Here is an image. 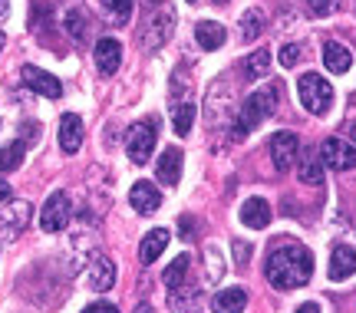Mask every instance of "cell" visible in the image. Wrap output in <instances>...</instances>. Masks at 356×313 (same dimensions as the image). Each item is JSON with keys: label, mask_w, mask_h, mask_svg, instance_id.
Returning <instances> with one entry per match:
<instances>
[{"label": "cell", "mask_w": 356, "mask_h": 313, "mask_svg": "<svg viewBox=\"0 0 356 313\" xmlns=\"http://www.w3.org/2000/svg\"><path fill=\"white\" fill-rule=\"evenodd\" d=\"M264 274L270 280L274 290H297L304 287L307 280L314 277V254L297 244V241H284L267 254Z\"/></svg>", "instance_id": "cell-1"}, {"label": "cell", "mask_w": 356, "mask_h": 313, "mask_svg": "<svg viewBox=\"0 0 356 313\" xmlns=\"http://www.w3.org/2000/svg\"><path fill=\"white\" fill-rule=\"evenodd\" d=\"M274 113H277V89L261 86L257 93H251V96L244 99V106L238 109V119H234V125H231V136L244 138L248 132H254L261 122H267Z\"/></svg>", "instance_id": "cell-2"}, {"label": "cell", "mask_w": 356, "mask_h": 313, "mask_svg": "<svg viewBox=\"0 0 356 313\" xmlns=\"http://www.w3.org/2000/svg\"><path fill=\"white\" fill-rule=\"evenodd\" d=\"M172 30H175V10H172L168 3H159V7H152L149 20L142 24L139 47L142 50H159V47H165L168 40H172Z\"/></svg>", "instance_id": "cell-3"}, {"label": "cell", "mask_w": 356, "mask_h": 313, "mask_svg": "<svg viewBox=\"0 0 356 313\" xmlns=\"http://www.w3.org/2000/svg\"><path fill=\"white\" fill-rule=\"evenodd\" d=\"M297 96H300L307 113L323 115L333 106V83H327V76L320 73H304L297 79Z\"/></svg>", "instance_id": "cell-4"}, {"label": "cell", "mask_w": 356, "mask_h": 313, "mask_svg": "<svg viewBox=\"0 0 356 313\" xmlns=\"http://www.w3.org/2000/svg\"><path fill=\"white\" fill-rule=\"evenodd\" d=\"M159 142V129H155V119H139L126 129V152L136 165H145L152 159V149Z\"/></svg>", "instance_id": "cell-5"}, {"label": "cell", "mask_w": 356, "mask_h": 313, "mask_svg": "<svg viewBox=\"0 0 356 313\" xmlns=\"http://www.w3.org/2000/svg\"><path fill=\"white\" fill-rule=\"evenodd\" d=\"M70 214H73L70 195L66 191H53L50 198H47V204H43V211H40V227L47 234H56V231H63L70 225Z\"/></svg>", "instance_id": "cell-6"}, {"label": "cell", "mask_w": 356, "mask_h": 313, "mask_svg": "<svg viewBox=\"0 0 356 313\" xmlns=\"http://www.w3.org/2000/svg\"><path fill=\"white\" fill-rule=\"evenodd\" d=\"M320 162L333 168V172H350L356 168V142H346V138H327L320 145Z\"/></svg>", "instance_id": "cell-7"}, {"label": "cell", "mask_w": 356, "mask_h": 313, "mask_svg": "<svg viewBox=\"0 0 356 313\" xmlns=\"http://www.w3.org/2000/svg\"><path fill=\"white\" fill-rule=\"evenodd\" d=\"M297 155H300V138L293 136V132H274V138H270V162H274V168L277 172H287V168H293L297 165Z\"/></svg>", "instance_id": "cell-8"}, {"label": "cell", "mask_w": 356, "mask_h": 313, "mask_svg": "<svg viewBox=\"0 0 356 313\" xmlns=\"http://www.w3.org/2000/svg\"><path fill=\"white\" fill-rule=\"evenodd\" d=\"M30 201H10L3 211H0V238L3 241H13L20 238V231L30 225Z\"/></svg>", "instance_id": "cell-9"}, {"label": "cell", "mask_w": 356, "mask_h": 313, "mask_svg": "<svg viewBox=\"0 0 356 313\" xmlns=\"http://www.w3.org/2000/svg\"><path fill=\"white\" fill-rule=\"evenodd\" d=\"M20 79H24L26 89H33L37 96H47V99H60L63 96V86H60V79L50 73H43L40 66H30L26 63L24 70H20Z\"/></svg>", "instance_id": "cell-10"}, {"label": "cell", "mask_w": 356, "mask_h": 313, "mask_svg": "<svg viewBox=\"0 0 356 313\" xmlns=\"http://www.w3.org/2000/svg\"><path fill=\"white\" fill-rule=\"evenodd\" d=\"M129 204L139 214H152L162 208V191H159L152 182H136L132 191H129Z\"/></svg>", "instance_id": "cell-11"}, {"label": "cell", "mask_w": 356, "mask_h": 313, "mask_svg": "<svg viewBox=\"0 0 356 313\" xmlns=\"http://www.w3.org/2000/svg\"><path fill=\"white\" fill-rule=\"evenodd\" d=\"M83 119L73 113H66L63 119H60V149L66 152V155H76L79 149H83Z\"/></svg>", "instance_id": "cell-12"}, {"label": "cell", "mask_w": 356, "mask_h": 313, "mask_svg": "<svg viewBox=\"0 0 356 313\" xmlns=\"http://www.w3.org/2000/svg\"><path fill=\"white\" fill-rule=\"evenodd\" d=\"M119 63H122V43L113 37H106L96 43V70L102 76H113L119 70Z\"/></svg>", "instance_id": "cell-13"}, {"label": "cell", "mask_w": 356, "mask_h": 313, "mask_svg": "<svg viewBox=\"0 0 356 313\" xmlns=\"http://www.w3.org/2000/svg\"><path fill=\"white\" fill-rule=\"evenodd\" d=\"M356 274V250L350 244H337L330 254V280H350Z\"/></svg>", "instance_id": "cell-14"}, {"label": "cell", "mask_w": 356, "mask_h": 313, "mask_svg": "<svg viewBox=\"0 0 356 313\" xmlns=\"http://www.w3.org/2000/svg\"><path fill=\"white\" fill-rule=\"evenodd\" d=\"M168 307L175 313H202L204 307V297H202V290L198 287H175L172 290V297H168Z\"/></svg>", "instance_id": "cell-15"}, {"label": "cell", "mask_w": 356, "mask_h": 313, "mask_svg": "<svg viewBox=\"0 0 356 313\" xmlns=\"http://www.w3.org/2000/svg\"><path fill=\"white\" fill-rule=\"evenodd\" d=\"M155 175H159L162 185H178V178H181V152L175 145H168L162 152V159L155 162Z\"/></svg>", "instance_id": "cell-16"}, {"label": "cell", "mask_w": 356, "mask_h": 313, "mask_svg": "<svg viewBox=\"0 0 356 313\" xmlns=\"http://www.w3.org/2000/svg\"><path fill=\"white\" fill-rule=\"evenodd\" d=\"M113 284H115V264L109 257H102V254L92 257V264H89V287L106 294Z\"/></svg>", "instance_id": "cell-17"}, {"label": "cell", "mask_w": 356, "mask_h": 313, "mask_svg": "<svg viewBox=\"0 0 356 313\" xmlns=\"http://www.w3.org/2000/svg\"><path fill=\"white\" fill-rule=\"evenodd\" d=\"M248 307V294L244 287H225L215 294V300H211V310L215 313H244Z\"/></svg>", "instance_id": "cell-18"}, {"label": "cell", "mask_w": 356, "mask_h": 313, "mask_svg": "<svg viewBox=\"0 0 356 313\" xmlns=\"http://www.w3.org/2000/svg\"><path fill=\"white\" fill-rule=\"evenodd\" d=\"M270 204L264 198H248L241 204V225L244 227H267L270 225Z\"/></svg>", "instance_id": "cell-19"}, {"label": "cell", "mask_w": 356, "mask_h": 313, "mask_svg": "<svg viewBox=\"0 0 356 313\" xmlns=\"http://www.w3.org/2000/svg\"><path fill=\"white\" fill-rule=\"evenodd\" d=\"M195 40H198L202 50H221L228 33H225V26L215 24V20H202V24L195 26Z\"/></svg>", "instance_id": "cell-20"}, {"label": "cell", "mask_w": 356, "mask_h": 313, "mask_svg": "<svg viewBox=\"0 0 356 313\" xmlns=\"http://www.w3.org/2000/svg\"><path fill=\"white\" fill-rule=\"evenodd\" d=\"M323 63H327V70L330 73H346L350 66H353V53L346 50L343 43H337V40H330L327 47H323Z\"/></svg>", "instance_id": "cell-21"}, {"label": "cell", "mask_w": 356, "mask_h": 313, "mask_svg": "<svg viewBox=\"0 0 356 313\" xmlns=\"http://www.w3.org/2000/svg\"><path fill=\"white\" fill-rule=\"evenodd\" d=\"M168 248V231L165 227H155V231H149L145 238H142V248H139V257L142 264H152L162 257V250Z\"/></svg>", "instance_id": "cell-22"}, {"label": "cell", "mask_w": 356, "mask_h": 313, "mask_svg": "<svg viewBox=\"0 0 356 313\" xmlns=\"http://www.w3.org/2000/svg\"><path fill=\"white\" fill-rule=\"evenodd\" d=\"M188 267H191V257L188 254H178L175 261L165 267V274H162V280H165V287L168 290H175V287H181L185 280H188Z\"/></svg>", "instance_id": "cell-23"}, {"label": "cell", "mask_w": 356, "mask_h": 313, "mask_svg": "<svg viewBox=\"0 0 356 313\" xmlns=\"http://www.w3.org/2000/svg\"><path fill=\"white\" fill-rule=\"evenodd\" d=\"M264 26H267V17L264 10H257V7H251V10L241 17V37L251 43V40H257L261 33H264Z\"/></svg>", "instance_id": "cell-24"}, {"label": "cell", "mask_w": 356, "mask_h": 313, "mask_svg": "<svg viewBox=\"0 0 356 313\" xmlns=\"http://www.w3.org/2000/svg\"><path fill=\"white\" fill-rule=\"evenodd\" d=\"M297 178H300L304 185H320V182H323V162H317V159L307 152L304 159L297 162Z\"/></svg>", "instance_id": "cell-25"}, {"label": "cell", "mask_w": 356, "mask_h": 313, "mask_svg": "<svg viewBox=\"0 0 356 313\" xmlns=\"http://www.w3.org/2000/svg\"><path fill=\"white\" fill-rule=\"evenodd\" d=\"M267 70H270V50H264V47L244 60V73H248V79H264Z\"/></svg>", "instance_id": "cell-26"}, {"label": "cell", "mask_w": 356, "mask_h": 313, "mask_svg": "<svg viewBox=\"0 0 356 313\" xmlns=\"http://www.w3.org/2000/svg\"><path fill=\"white\" fill-rule=\"evenodd\" d=\"M191 125H195V106L181 102L175 113H172V129H175V136H188Z\"/></svg>", "instance_id": "cell-27"}, {"label": "cell", "mask_w": 356, "mask_h": 313, "mask_svg": "<svg viewBox=\"0 0 356 313\" xmlns=\"http://www.w3.org/2000/svg\"><path fill=\"white\" fill-rule=\"evenodd\" d=\"M20 162H24V145L20 142H10V145L0 149V172H13V168H20Z\"/></svg>", "instance_id": "cell-28"}, {"label": "cell", "mask_w": 356, "mask_h": 313, "mask_svg": "<svg viewBox=\"0 0 356 313\" xmlns=\"http://www.w3.org/2000/svg\"><path fill=\"white\" fill-rule=\"evenodd\" d=\"M99 3L113 20H129V13H132V7H136V0H99Z\"/></svg>", "instance_id": "cell-29"}, {"label": "cell", "mask_w": 356, "mask_h": 313, "mask_svg": "<svg viewBox=\"0 0 356 313\" xmlns=\"http://www.w3.org/2000/svg\"><path fill=\"white\" fill-rule=\"evenodd\" d=\"M277 63L284 66V70L297 66V63H300V47H297V43H287V47H280V50H277Z\"/></svg>", "instance_id": "cell-30"}, {"label": "cell", "mask_w": 356, "mask_h": 313, "mask_svg": "<svg viewBox=\"0 0 356 313\" xmlns=\"http://www.w3.org/2000/svg\"><path fill=\"white\" fill-rule=\"evenodd\" d=\"M337 3L340 0H307V10L314 13V17H330L337 10Z\"/></svg>", "instance_id": "cell-31"}, {"label": "cell", "mask_w": 356, "mask_h": 313, "mask_svg": "<svg viewBox=\"0 0 356 313\" xmlns=\"http://www.w3.org/2000/svg\"><path fill=\"white\" fill-rule=\"evenodd\" d=\"M66 30H70V33H76V40L83 37V10L73 7V10L66 13Z\"/></svg>", "instance_id": "cell-32"}, {"label": "cell", "mask_w": 356, "mask_h": 313, "mask_svg": "<svg viewBox=\"0 0 356 313\" xmlns=\"http://www.w3.org/2000/svg\"><path fill=\"white\" fill-rule=\"evenodd\" d=\"M234 257H238V264H248V257H251V244L248 241H234Z\"/></svg>", "instance_id": "cell-33"}, {"label": "cell", "mask_w": 356, "mask_h": 313, "mask_svg": "<svg viewBox=\"0 0 356 313\" xmlns=\"http://www.w3.org/2000/svg\"><path fill=\"white\" fill-rule=\"evenodd\" d=\"M83 313H119V310H115L113 303L96 300V303H89V307H83Z\"/></svg>", "instance_id": "cell-34"}, {"label": "cell", "mask_w": 356, "mask_h": 313, "mask_svg": "<svg viewBox=\"0 0 356 313\" xmlns=\"http://www.w3.org/2000/svg\"><path fill=\"white\" fill-rule=\"evenodd\" d=\"M297 313H320V307H317V303H300V307H297Z\"/></svg>", "instance_id": "cell-35"}, {"label": "cell", "mask_w": 356, "mask_h": 313, "mask_svg": "<svg viewBox=\"0 0 356 313\" xmlns=\"http://www.w3.org/2000/svg\"><path fill=\"white\" fill-rule=\"evenodd\" d=\"M7 198H10V185L0 178V201H7Z\"/></svg>", "instance_id": "cell-36"}, {"label": "cell", "mask_w": 356, "mask_h": 313, "mask_svg": "<svg viewBox=\"0 0 356 313\" xmlns=\"http://www.w3.org/2000/svg\"><path fill=\"white\" fill-rule=\"evenodd\" d=\"M136 313H152V303H139V307H136Z\"/></svg>", "instance_id": "cell-37"}, {"label": "cell", "mask_w": 356, "mask_h": 313, "mask_svg": "<svg viewBox=\"0 0 356 313\" xmlns=\"http://www.w3.org/2000/svg\"><path fill=\"white\" fill-rule=\"evenodd\" d=\"M7 13H10V7H7V0H0V20H3Z\"/></svg>", "instance_id": "cell-38"}, {"label": "cell", "mask_w": 356, "mask_h": 313, "mask_svg": "<svg viewBox=\"0 0 356 313\" xmlns=\"http://www.w3.org/2000/svg\"><path fill=\"white\" fill-rule=\"evenodd\" d=\"M3 43H7V37H3V30H0V53H3Z\"/></svg>", "instance_id": "cell-39"}, {"label": "cell", "mask_w": 356, "mask_h": 313, "mask_svg": "<svg viewBox=\"0 0 356 313\" xmlns=\"http://www.w3.org/2000/svg\"><path fill=\"white\" fill-rule=\"evenodd\" d=\"M149 3H152V7H159V3H162V0H149Z\"/></svg>", "instance_id": "cell-40"}, {"label": "cell", "mask_w": 356, "mask_h": 313, "mask_svg": "<svg viewBox=\"0 0 356 313\" xmlns=\"http://www.w3.org/2000/svg\"><path fill=\"white\" fill-rule=\"evenodd\" d=\"M350 136H353V142H356V125H353V132H350Z\"/></svg>", "instance_id": "cell-41"}, {"label": "cell", "mask_w": 356, "mask_h": 313, "mask_svg": "<svg viewBox=\"0 0 356 313\" xmlns=\"http://www.w3.org/2000/svg\"><path fill=\"white\" fill-rule=\"evenodd\" d=\"M215 3H228V0H215Z\"/></svg>", "instance_id": "cell-42"}, {"label": "cell", "mask_w": 356, "mask_h": 313, "mask_svg": "<svg viewBox=\"0 0 356 313\" xmlns=\"http://www.w3.org/2000/svg\"><path fill=\"white\" fill-rule=\"evenodd\" d=\"M185 3H195V0H185Z\"/></svg>", "instance_id": "cell-43"}]
</instances>
